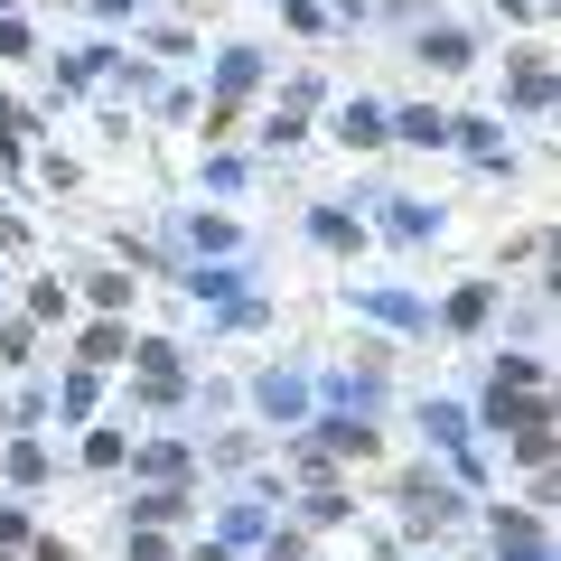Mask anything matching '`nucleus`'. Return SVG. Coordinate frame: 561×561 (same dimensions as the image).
<instances>
[{
	"instance_id": "nucleus-2",
	"label": "nucleus",
	"mask_w": 561,
	"mask_h": 561,
	"mask_svg": "<svg viewBox=\"0 0 561 561\" xmlns=\"http://www.w3.org/2000/svg\"><path fill=\"white\" fill-rule=\"evenodd\" d=\"M253 76H262V66H253V57H225V66H216V94H225V103H234V94H243V84H253Z\"/></svg>"
},
{
	"instance_id": "nucleus-3",
	"label": "nucleus",
	"mask_w": 561,
	"mask_h": 561,
	"mask_svg": "<svg viewBox=\"0 0 561 561\" xmlns=\"http://www.w3.org/2000/svg\"><path fill=\"white\" fill-rule=\"evenodd\" d=\"M122 356V328H84V365H113Z\"/></svg>"
},
{
	"instance_id": "nucleus-1",
	"label": "nucleus",
	"mask_w": 561,
	"mask_h": 561,
	"mask_svg": "<svg viewBox=\"0 0 561 561\" xmlns=\"http://www.w3.org/2000/svg\"><path fill=\"white\" fill-rule=\"evenodd\" d=\"M421 57H431V66H468V38H459V28H431V38H421Z\"/></svg>"
}]
</instances>
